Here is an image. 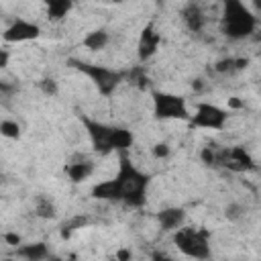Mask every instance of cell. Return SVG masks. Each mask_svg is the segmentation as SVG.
<instances>
[{
	"mask_svg": "<svg viewBox=\"0 0 261 261\" xmlns=\"http://www.w3.org/2000/svg\"><path fill=\"white\" fill-rule=\"evenodd\" d=\"M224 216H226V220L237 222V220H241V218L245 216V206L239 204V202H230V204H226V208H224Z\"/></svg>",
	"mask_w": 261,
	"mask_h": 261,
	"instance_id": "7402d4cb",
	"label": "cell"
},
{
	"mask_svg": "<svg viewBox=\"0 0 261 261\" xmlns=\"http://www.w3.org/2000/svg\"><path fill=\"white\" fill-rule=\"evenodd\" d=\"M130 257H133L130 249H118L114 255V261H130Z\"/></svg>",
	"mask_w": 261,
	"mask_h": 261,
	"instance_id": "4316f807",
	"label": "cell"
},
{
	"mask_svg": "<svg viewBox=\"0 0 261 261\" xmlns=\"http://www.w3.org/2000/svg\"><path fill=\"white\" fill-rule=\"evenodd\" d=\"M151 175L141 171L128 157V153L118 155V171L114 177L98 181L92 188V198L104 202H122L128 208H143L147 202V190Z\"/></svg>",
	"mask_w": 261,
	"mask_h": 261,
	"instance_id": "6da1fadb",
	"label": "cell"
},
{
	"mask_svg": "<svg viewBox=\"0 0 261 261\" xmlns=\"http://www.w3.org/2000/svg\"><path fill=\"white\" fill-rule=\"evenodd\" d=\"M257 29V16L249 4L241 0H226L220 12V33L232 41L247 39Z\"/></svg>",
	"mask_w": 261,
	"mask_h": 261,
	"instance_id": "3957f363",
	"label": "cell"
},
{
	"mask_svg": "<svg viewBox=\"0 0 261 261\" xmlns=\"http://www.w3.org/2000/svg\"><path fill=\"white\" fill-rule=\"evenodd\" d=\"M173 245L177 251L194 261H208L212 255L210 249V234L204 228L196 226H181L173 232Z\"/></svg>",
	"mask_w": 261,
	"mask_h": 261,
	"instance_id": "277c9868",
	"label": "cell"
},
{
	"mask_svg": "<svg viewBox=\"0 0 261 261\" xmlns=\"http://www.w3.org/2000/svg\"><path fill=\"white\" fill-rule=\"evenodd\" d=\"M73 8V2L71 0H51L47 2V18L49 22H59L63 20Z\"/></svg>",
	"mask_w": 261,
	"mask_h": 261,
	"instance_id": "ac0fdd59",
	"label": "cell"
},
{
	"mask_svg": "<svg viewBox=\"0 0 261 261\" xmlns=\"http://www.w3.org/2000/svg\"><path fill=\"white\" fill-rule=\"evenodd\" d=\"M41 37V27L35 20H27V18H16L12 20V24L4 31L2 39L6 43H27V41H35Z\"/></svg>",
	"mask_w": 261,
	"mask_h": 261,
	"instance_id": "9c48e42d",
	"label": "cell"
},
{
	"mask_svg": "<svg viewBox=\"0 0 261 261\" xmlns=\"http://www.w3.org/2000/svg\"><path fill=\"white\" fill-rule=\"evenodd\" d=\"M16 257H22L27 261H47L51 257L49 253V247L41 241L37 243H27V245H20L16 249Z\"/></svg>",
	"mask_w": 261,
	"mask_h": 261,
	"instance_id": "5bb4252c",
	"label": "cell"
},
{
	"mask_svg": "<svg viewBox=\"0 0 261 261\" xmlns=\"http://www.w3.org/2000/svg\"><path fill=\"white\" fill-rule=\"evenodd\" d=\"M228 110L212 104V102H198L192 116H190V126L192 128H208V130H222L228 122Z\"/></svg>",
	"mask_w": 261,
	"mask_h": 261,
	"instance_id": "52a82bcc",
	"label": "cell"
},
{
	"mask_svg": "<svg viewBox=\"0 0 261 261\" xmlns=\"http://www.w3.org/2000/svg\"><path fill=\"white\" fill-rule=\"evenodd\" d=\"M159 45H161V35L159 31L155 29L153 22H147L143 29H141V35H139V45H137V57L141 63L149 61L157 51H159Z\"/></svg>",
	"mask_w": 261,
	"mask_h": 261,
	"instance_id": "30bf717a",
	"label": "cell"
},
{
	"mask_svg": "<svg viewBox=\"0 0 261 261\" xmlns=\"http://www.w3.org/2000/svg\"><path fill=\"white\" fill-rule=\"evenodd\" d=\"M249 65V59L247 57H224V59H218L214 63V69L222 75H230V73H237L241 69H245Z\"/></svg>",
	"mask_w": 261,
	"mask_h": 261,
	"instance_id": "d6986e66",
	"label": "cell"
},
{
	"mask_svg": "<svg viewBox=\"0 0 261 261\" xmlns=\"http://www.w3.org/2000/svg\"><path fill=\"white\" fill-rule=\"evenodd\" d=\"M0 135L6 137V139H20V124L16 120L4 118L0 122Z\"/></svg>",
	"mask_w": 261,
	"mask_h": 261,
	"instance_id": "44dd1931",
	"label": "cell"
},
{
	"mask_svg": "<svg viewBox=\"0 0 261 261\" xmlns=\"http://www.w3.org/2000/svg\"><path fill=\"white\" fill-rule=\"evenodd\" d=\"M73 69H77L80 73H84L86 77H90V82L98 88V92L102 96H112L114 90L124 82V71L120 69H112L100 63H86V61H77V59H69L67 61Z\"/></svg>",
	"mask_w": 261,
	"mask_h": 261,
	"instance_id": "5b68a950",
	"label": "cell"
},
{
	"mask_svg": "<svg viewBox=\"0 0 261 261\" xmlns=\"http://www.w3.org/2000/svg\"><path fill=\"white\" fill-rule=\"evenodd\" d=\"M155 218L163 232H175L186 226V210L181 206H165L157 212Z\"/></svg>",
	"mask_w": 261,
	"mask_h": 261,
	"instance_id": "7c38bea8",
	"label": "cell"
},
{
	"mask_svg": "<svg viewBox=\"0 0 261 261\" xmlns=\"http://www.w3.org/2000/svg\"><path fill=\"white\" fill-rule=\"evenodd\" d=\"M151 153H153V157H155V159H165V157H169L171 149H169V145H167V143L159 141V143H155V145H153Z\"/></svg>",
	"mask_w": 261,
	"mask_h": 261,
	"instance_id": "d4e9b609",
	"label": "cell"
},
{
	"mask_svg": "<svg viewBox=\"0 0 261 261\" xmlns=\"http://www.w3.org/2000/svg\"><path fill=\"white\" fill-rule=\"evenodd\" d=\"M4 261H16V259H14V257H6Z\"/></svg>",
	"mask_w": 261,
	"mask_h": 261,
	"instance_id": "4dcf8cb0",
	"label": "cell"
},
{
	"mask_svg": "<svg viewBox=\"0 0 261 261\" xmlns=\"http://www.w3.org/2000/svg\"><path fill=\"white\" fill-rule=\"evenodd\" d=\"M222 169H228L232 173H247V171H255L257 163H255V159L251 157V153L245 147L234 145V147H226L224 149Z\"/></svg>",
	"mask_w": 261,
	"mask_h": 261,
	"instance_id": "ba28073f",
	"label": "cell"
},
{
	"mask_svg": "<svg viewBox=\"0 0 261 261\" xmlns=\"http://www.w3.org/2000/svg\"><path fill=\"white\" fill-rule=\"evenodd\" d=\"M151 261H175V259H173L171 255H167L165 251H153Z\"/></svg>",
	"mask_w": 261,
	"mask_h": 261,
	"instance_id": "83f0119b",
	"label": "cell"
},
{
	"mask_svg": "<svg viewBox=\"0 0 261 261\" xmlns=\"http://www.w3.org/2000/svg\"><path fill=\"white\" fill-rule=\"evenodd\" d=\"M80 122L84 124L92 151L98 155H108V153H128V149L135 143V135L124 128V126H116V124H106L102 120L90 118L86 114H80Z\"/></svg>",
	"mask_w": 261,
	"mask_h": 261,
	"instance_id": "7a4b0ae2",
	"label": "cell"
},
{
	"mask_svg": "<svg viewBox=\"0 0 261 261\" xmlns=\"http://www.w3.org/2000/svg\"><path fill=\"white\" fill-rule=\"evenodd\" d=\"M181 20L190 33H202L206 27V14H204L202 6L196 2H188L181 8Z\"/></svg>",
	"mask_w": 261,
	"mask_h": 261,
	"instance_id": "4fadbf2b",
	"label": "cell"
},
{
	"mask_svg": "<svg viewBox=\"0 0 261 261\" xmlns=\"http://www.w3.org/2000/svg\"><path fill=\"white\" fill-rule=\"evenodd\" d=\"M249 8L255 12V16H259V14H261V0H253V2L249 4Z\"/></svg>",
	"mask_w": 261,
	"mask_h": 261,
	"instance_id": "f546056e",
	"label": "cell"
},
{
	"mask_svg": "<svg viewBox=\"0 0 261 261\" xmlns=\"http://www.w3.org/2000/svg\"><path fill=\"white\" fill-rule=\"evenodd\" d=\"M8 59H10V53L8 49H0V67H8Z\"/></svg>",
	"mask_w": 261,
	"mask_h": 261,
	"instance_id": "f1b7e54d",
	"label": "cell"
},
{
	"mask_svg": "<svg viewBox=\"0 0 261 261\" xmlns=\"http://www.w3.org/2000/svg\"><path fill=\"white\" fill-rule=\"evenodd\" d=\"M224 149L222 145L218 143H208L206 147H202L200 151V159L206 167H212V169H222V161H224Z\"/></svg>",
	"mask_w": 261,
	"mask_h": 261,
	"instance_id": "9a60e30c",
	"label": "cell"
},
{
	"mask_svg": "<svg viewBox=\"0 0 261 261\" xmlns=\"http://www.w3.org/2000/svg\"><path fill=\"white\" fill-rule=\"evenodd\" d=\"M37 86H39V90H41L45 96H49V98L57 96V92H59V86H57V82H55L53 77H41V80L37 82Z\"/></svg>",
	"mask_w": 261,
	"mask_h": 261,
	"instance_id": "603a6c76",
	"label": "cell"
},
{
	"mask_svg": "<svg viewBox=\"0 0 261 261\" xmlns=\"http://www.w3.org/2000/svg\"><path fill=\"white\" fill-rule=\"evenodd\" d=\"M124 80L135 86L137 90H147L149 88V75H147V69L143 65H137V67H130L128 71H124Z\"/></svg>",
	"mask_w": 261,
	"mask_h": 261,
	"instance_id": "ffe728a7",
	"label": "cell"
},
{
	"mask_svg": "<svg viewBox=\"0 0 261 261\" xmlns=\"http://www.w3.org/2000/svg\"><path fill=\"white\" fill-rule=\"evenodd\" d=\"M151 98H153V116L157 120H188L190 122L192 112L184 96L153 90Z\"/></svg>",
	"mask_w": 261,
	"mask_h": 261,
	"instance_id": "8992f818",
	"label": "cell"
},
{
	"mask_svg": "<svg viewBox=\"0 0 261 261\" xmlns=\"http://www.w3.org/2000/svg\"><path fill=\"white\" fill-rule=\"evenodd\" d=\"M84 224H86V218H82V216H75V218H71V220L63 222V226H61V237H63V239H67L73 230L82 228Z\"/></svg>",
	"mask_w": 261,
	"mask_h": 261,
	"instance_id": "cb8c5ba5",
	"label": "cell"
},
{
	"mask_svg": "<svg viewBox=\"0 0 261 261\" xmlns=\"http://www.w3.org/2000/svg\"><path fill=\"white\" fill-rule=\"evenodd\" d=\"M108 43H110V33L106 29H92L82 39V45L88 51H102V49H106Z\"/></svg>",
	"mask_w": 261,
	"mask_h": 261,
	"instance_id": "2e32d148",
	"label": "cell"
},
{
	"mask_svg": "<svg viewBox=\"0 0 261 261\" xmlns=\"http://www.w3.org/2000/svg\"><path fill=\"white\" fill-rule=\"evenodd\" d=\"M2 239H4L10 247H14V249H18V247L22 245V241H20V237H18L16 232H4V234H2Z\"/></svg>",
	"mask_w": 261,
	"mask_h": 261,
	"instance_id": "484cf974",
	"label": "cell"
},
{
	"mask_svg": "<svg viewBox=\"0 0 261 261\" xmlns=\"http://www.w3.org/2000/svg\"><path fill=\"white\" fill-rule=\"evenodd\" d=\"M65 173L73 184H82L94 173V161L84 153H73L65 165Z\"/></svg>",
	"mask_w": 261,
	"mask_h": 261,
	"instance_id": "8fae6325",
	"label": "cell"
},
{
	"mask_svg": "<svg viewBox=\"0 0 261 261\" xmlns=\"http://www.w3.org/2000/svg\"><path fill=\"white\" fill-rule=\"evenodd\" d=\"M33 210H35V214H37L39 218H43V220H53V218H57V206H55V202H53L49 196H45V194H39V196L35 198Z\"/></svg>",
	"mask_w": 261,
	"mask_h": 261,
	"instance_id": "e0dca14e",
	"label": "cell"
}]
</instances>
